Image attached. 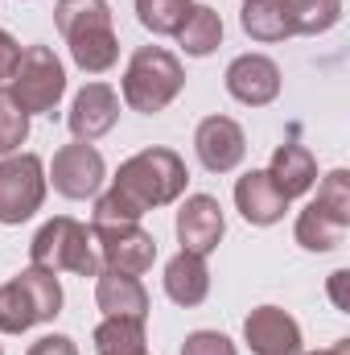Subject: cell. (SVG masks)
<instances>
[{
    "label": "cell",
    "mask_w": 350,
    "mask_h": 355,
    "mask_svg": "<svg viewBox=\"0 0 350 355\" xmlns=\"http://www.w3.org/2000/svg\"><path fill=\"white\" fill-rule=\"evenodd\" d=\"M190 186V170L165 145H149L140 153H132L116 178L111 190L95 198L91 211V227H120V223H140L149 211L169 207L185 194Z\"/></svg>",
    "instance_id": "1"
},
{
    "label": "cell",
    "mask_w": 350,
    "mask_h": 355,
    "mask_svg": "<svg viewBox=\"0 0 350 355\" xmlns=\"http://www.w3.org/2000/svg\"><path fill=\"white\" fill-rule=\"evenodd\" d=\"M181 87H185V67L177 62V54H169L165 46H140L128 58L120 95L132 112L157 116L181 95Z\"/></svg>",
    "instance_id": "2"
},
{
    "label": "cell",
    "mask_w": 350,
    "mask_h": 355,
    "mask_svg": "<svg viewBox=\"0 0 350 355\" xmlns=\"http://www.w3.org/2000/svg\"><path fill=\"white\" fill-rule=\"evenodd\" d=\"M62 314L58 272L29 265L0 285V335H25L37 322H54Z\"/></svg>",
    "instance_id": "3"
},
{
    "label": "cell",
    "mask_w": 350,
    "mask_h": 355,
    "mask_svg": "<svg viewBox=\"0 0 350 355\" xmlns=\"http://www.w3.org/2000/svg\"><path fill=\"white\" fill-rule=\"evenodd\" d=\"M29 265L46 268V272H75V277H99L103 272L95 232L71 215H58V219L37 227V236L29 244Z\"/></svg>",
    "instance_id": "4"
},
{
    "label": "cell",
    "mask_w": 350,
    "mask_h": 355,
    "mask_svg": "<svg viewBox=\"0 0 350 355\" xmlns=\"http://www.w3.org/2000/svg\"><path fill=\"white\" fill-rule=\"evenodd\" d=\"M8 95L29 112V116H54L58 99L66 95V67L50 46H29L21 50V62L8 79Z\"/></svg>",
    "instance_id": "5"
},
{
    "label": "cell",
    "mask_w": 350,
    "mask_h": 355,
    "mask_svg": "<svg viewBox=\"0 0 350 355\" xmlns=\"http://www.w3.org/2000/svg\"><path fill=\"white\" fill-rule=\"evenodd\" d=\"M46 166L37 153H8L0 157V223L17 227L33 219L46 202Z\"/></svg>",
    "instance_id": "6"
},
{
    "label": "cell",
    "mask_w": 350,
    "mask_h": 355,
    "mask_svg": "<svg viewBox=\"0 0 350 355\" xmlns=\"http://www.w3.org/2000/svg\"><path fill=\"white\" fill-rule=\"evenodd\" d=\"M95 232V248H99V265L111 272H128V277H145L157 261V240L140 227V223H120V227H91Z\"/></svg>",
    "instance_id": "7"
},
{
    "label": "cell",
    "mask_w": 350,
    "mask_h": 355,
    "mask_svg": "<svg viewBox=\"0 0 350 355\" xmlns=\"http://www.w3.org/2000/svg\"><path fill=\"white\" fill-rule=\"evenodd\" d=\"M103 178H107L103 153L95 145L75 141V145H62L54 153V166H50L46 182H54V190L62 198H95L99 186H103Z\"/></svg>",
    "instance_id": "8"
},
{
    "label": "cell",
    "mask_w": 350,
    "mask_h": 355,
    "mask_svg": "<svg viewBox=\"0 0 350 355\" xmlns=\"http://www.w3.org/2000/svg\"><path fill=\"white\" fill-rule=\"evenodd\" d=\"M194 153L202 162V170L210 174H231L239 170V162L248 157V137L239 128V120L231 116H206L194 128Z\"/></svg>",
    "instance_id": "9"
},
{
    "label": "cell",
    "mask_w": 350,
    "mask_h": 355,
    "mask_svg": "<svg viewBox=\"0 0 350 355\" xmlns=\"http://www.w3.org/2000/svg\"><path fill=\"white\" fill-rule=\"evenodd\" d=\"M177 240H181V252H194V257H210L227 232V215L219 207V198L210 194H185V202L177 207Z\"/></svg>",
    "instance_id": "10"
},
{
    "label": "cell",
    "mask_w": 350,
    "mask_h": 355,
    "mask_svg": "<svg viewBox=\"0 0 350 355\" xmlns=\"http://www.w3.org/2000/svg\"><path fill=\"white\" fill-rule=\"evenodd\" d=\"M243 343L252 347V355H301L305 352L297 318L288 310H280V306H256L243 318Z\"/></svg>",
    "instance_id": "11"
},
{
    "label": "cell",
    "mask_w": 350,
    "mask_h": 355,
    "mask_svg": "<svg viewBox=\"0 0 350 355\" xmlns=\"http://www.w3.org/2000/svg\"><path fill=\"white\" fill-rule=\"evenodd\" d=\"M223 83H227V95L235 103H243V107H268L280 95V67L268 54H239V58H231Z\"/></svg>",
    "instance_id": "12"
},
{
    "label": "cell",
    "mask_w": 350,
    "mask_h": 355,
    "mask_svg": "<svg viewBox=\"0 0 350 355\" xmlns=\"http://www.w3.org/2000/svg\"><path fill=\"white\" fill-rule=\"evenodd\" d=\"M116 120H120V95H116V87H107V83H87V87L75 95L71 112H66V128L83 145L107 137L116 128Z\"/></svg>",
    "instance_id": "13"
},
{
    "label": "cell",
    "mask_w": 350,
    "mask_h": 355,
    "mask_svg": "<svg viewBox=\"0 0 350 355\" xmlns=\"http://www.w3.org/2000/svg\"><path fill=\"white\" fill-rule=\"evenodd\" d=\"M95 306L103 310V318H132V322H145V318H149V289H145L140 277L103 268V272L95 277Z\"/></svg>",
    "instance_id": "14"
},
{
    "label": "cell",
    "mask_w": 350,
    "mask_h": 355,
    "mask_svg": "<svg viewBox=\"0 0 350 355\" xmlns=\"http://www.w3.org/2000/svg\"><path fill=\"white\" fill-rule=\"evenodd\" d=\"M235 207H239V215L252 227H272V223L284 219L288 198L276 190V182L268 178V170H248L235 182Z\"/></svg>",
    "instance_id": "15"
},
{
    "label": "cell",
    "mask_w": 350,
    "mask_h": 355,
    "mask_svg": "<svg viewBox=\"0 0 350 355\" xmlns=\"http://www.w3.org/2000/svg\"><path fill=\"white\" fill-rule=\"evenodd\" d=\"M268 178H272V182H276V190L293 202V198H301V194H309V190L317 186V157H313L305 145L284 141V145H276V149H272Z\"/></svg>",
    "instance_id": "16"
},
{
    "label": "cell",
    "mask_w": 350,
    "mask_h": 355,
    "mask_svg": "<svg viewBox=\"0 0 350 355\" xmlns=\"http://www.w3.org/2000/svg\"><path fill=\"white\" fill-rule=\"evenodd\" d=\"M165 293H169V302L181 306V310L202 306L206 293H210V268H206V257L177 252L174 261L165 265Z\"/></svg>",
    "instance_id": "17"
},
{
    "label": "cell",
    "mask_w": 350,
    "mask_h": 355,
    "mask_svg": "<svg viewBox=\"0 0 350 355\" xmlns=\"http://www.w3.org/2000/svg\"><path fill=\"white\" fill-rule=\"evenodd\" d=\"M347 219H338V215H330L317 198L297 215V223H293V236H297V244L305 248V252H334L342 240H347Z\"/></svg>",
    "instance_id": "18"
},
{
    "label": "cell",
    "mask_w": 350,
    "mask_h": 355,
    "mask_svg": "<svg viewBox=\"0 0 350 355\" xmlns=\"http://www.w3.org/2000/svg\"><path fill=\"white\" fill-rule=\"evenodd\" d=\"M239 25H243V33H248L252 42H264V46L284 42V37L297 33V29H293V12H288L284 0H243Z\"/></svg>",
    "instance_id": "19"
},
{
    "label": "cell",
    "mask_w": 350,
    "mask_h": 355,
    "mask_svg": "<svg viewBox=\"0 0 350 355\" xmlns=\"http://www.w3.org/2000/svg\"><path fill=\"white\" fill-rule=\"evenodd\" d=\"M177 46L190 54V58H206V54H214L219 46H223V17H219V8H210V4H194L190 12H185V21H181V29L174 33Z\"/></svg>",
    "instance_id": "20"
},
{
    "label": "cell",
    "mask_w": 350,
    "mask_h": 355,
    "mask_svg": "<svg viewBox=\"0 0 350 355\" xmlns=\"http://www.w3.org/2000/svg\"><path fill=\"white\" fill-rule=\"evenodd\" d=\"M54 25L66 42L87 37V33H103V29H111V4L107 0H58Z\"/></svg>",
    "instance_id": "21"
},
{
    "label": "cell",
    "mask_w": 350,
    "mask_h": 355,
    "mask_svg": "<svg viewBox=\"0 0 350 355\" xmlns=\"http://www.w3.org/2000/svg\"><path fill=\"white\" fill-rule=\"evenodd\" d=\"M66 46H71L75 67H79V71H87V75H103V71H111V67H116V58H120V37H116V29L75 37V42H66Z\"/></svg>",
    "instance_id": "22"
},
{
    "label": "cell",
    "mask_w": 350,
    "mask_h": 355,
    "mask_svg": "<svg viewBox=\"0 0 350 355\" xmlns=\"http://www.w3.org/2000/svg\"><path fill=\"white\" fill-rule=\"evenodd\" d=\"M95 355H136L145 352V322L132 318H103L91 335Z\"/></svg>",
    "instance_id": "23"
},
{
    "label": "cell",
    "mask_w": 350,
    "mask_h": 355,
    "mask_svg": "<svg viewBox=\"0 0 350 355\" xmlns=\"http://www.w3.org/2000/svg\"><path fill=\"white\" fill-rule=\"evenodd\" d=\"M284 4L293 12V29L305 37L330 33L342 21V0H284Z\"/></svg>",
    "instance_id": "24"
},
{
    "label": "cell",
    "mask_w": 350,
    "mask_h": 355,
    "mask_svg": "<svg viewBox=\"0 0 350 355\" xmlns=\"http://www.w3.org/2000/svg\"><path fill=\"white\" fill-rule=\"evenodd\" d=\"M190 8L194 0H136V21L157 37H174Z\"/></svg>",
    "instance_id": "25"
},
{
    "label": "cell",
    "mask_w": 350,
    "mask_h": 355,
    "mask_svg": "<svg viewBox=\"0 0 350 355\" xmlns=\"http://www.w3.org/2000/svg\"><path fill=\"white\" fill-rule=\"evenodd\" d=\"M25 141H29V112L8 95V87H0V157L21 153Z\"/></svg>",
    "instance_id": "26"
},
{
    "label": "cell",
    "mask_w": 350,
    "mask_h": 355,
    "mask_svg": "<svg viewBox=\"0 0 350 355\" xmlns=\"http://www.w3.org/2000/svg\"><path fill=\"white\" fill-rule=\"evenodd\" d=\"M317 202H322L330 215H338V219H347L350 223V174L347 170H330V174L322 178V186H317Z\"/></svg>",
    "instance_id": "27"
},
{
    "label": "cell",
    "mask_w": 350,
    "mask_h": 355,
    "mask_svg": "<svg viewBox=\"0 0 350 355\" xmlns=\"http://www.w3.org/2000/svg\"><path fill=\"white\" fill-rule=\"evenodd\" d=\"M181 355H239V352L223 331H194V335H185Z\"/></svg>",
    "instance_id": "28"
},
{
    "label": "cell",
    "mask_w": 350,
    "mask_h": 355,
    "mask_svg": "<svg viewBox=\"0 0 350 355\" xmlns=\"http://www.w3.org/2000/svg\"><path fill=\"white\" fill-rule=\"evenodd\" d=\"M25 355H79V347H75L71 335H42Z\"/></svg>",
    "instance_id": "29"
},
{
    "label": "cell",
    "mask_w": 350,
    "mask_h": 355,
    "mask_svg": "<svg viewBox=\"0 0 350 355\" xmlns=\"http://www.w3.org/2000/svg\"><path fill=\"white\" fill-rule=\"evenodd\" d=\"M17 62H21V46H17V37H12V33H4V29H0V83H8V79H12Z\"/></svg>",
    "instance_id": "30"
},
{
    "label": "cell",
    "mask_w": 350,
    "mask_h": 355,
    "mask_svg": "<svg viewBox=\"0 0 350 355\" xmlns=\"http://www.w3.org/2000/svg\"><path fill=\"white\" fill-rule=\"evenodd\" d=\"M347 281H350V272H347V268H338V272H330V297H334V306H338V310H350Z\"/></svg>",
    "instance_id": "31"
},
{
    "label": "cell",
    "mask_w": 350,
    "mask_h": 355,
    "mask_svg": "<svg viewBox=\"0 0 350 355\" xmlns=\"http://www.w3.org/2000/svg\"><path fill=\"white\" fill-rule=\"evenodd\" d=\"M305 355V352H301ZM309 355H350V339H338L334 347H322V352H309Z\"/></svg>",
    "instance_id": "32"
},
{
    "label": "cell",
    "mask_w": 350,
    "mask_h": 355,
    "mask_svg": "<svg viewBox=\"0 0 350 355\" xmlns=\"http://www.w3.org/2000/svg\"><path fill=\"white\" fill-rule=\"evenodd\" d=\"M136 355H149V347H145V352H136Z\"/></svg>",
    "instance_id": "33"
},
{
    "label": "cell",
    "mask_w": 350,
    "mask_h": 355,
    "mask_svg": "<svg viewBox=\"0 0 350 355\" xmlns=\"http://www.w3.org/2000/svg\"><path fill=\"white\" fill-rule=\"evenodd\" d=\"M0 355H4V347H0Z\"/></svg>",
    "instance_id": "34"
}]
</instances>
